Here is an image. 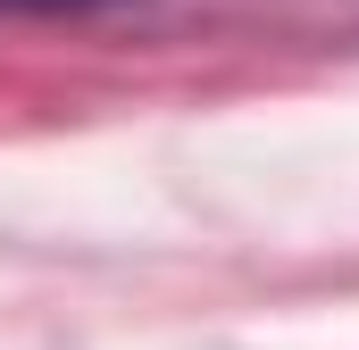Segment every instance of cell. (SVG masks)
Wrapping results in <instances>:
<instances>
[{
  "instance_id": "6da1fadb",
  "label": "cell",
  "mask_w": 359,
  "mask_h": 350,
  "mask_svg": "<svg viewBox=\"0 0 359 350\" xmlns=\"http://www.w3.org/2000/svg\"><path fill=\"white\" fill-rule=\"evenodd\" d=\"M0 8H92V0H0Z\"/></svg>"
}]
</instances>
